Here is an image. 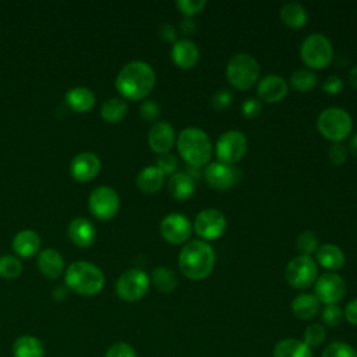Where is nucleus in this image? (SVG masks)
<instances>
[{"mask_svg": "<svg viewBox=\"0 0 357 357\" xmlns=\"http://www.w3.org/2000/svg\"><path fill=\"white\" fill-rule=\"evenodd\" d=\"M156 75L151 64L135 60L126 64L116 77V88L120 95L130 100H141L151 93Z\"/></svg>", "mask_w": 357, "mask_h": 357, "instance_id": "obj_1", "label": "nucleus"}, {"mask_svg": "<svg viewBox=\"0 0 357 357\" xmlns=\"http://www.w3.org/2000/svg\"><path fill=\"white\" fill-rule=\"evenodd\" d=\"M213 248L204 240H191L178 254L180 272L190 280L205 279L215 268Z\"/></svg>", "mask_w": 357, "mask_h": 357, "instance_id": "obj_2", "label": "nucleus"}, {"mask_svg": "<svg viewBox=\"0 0 357 357\" xmlns=\"http://www.w3.org/2000/svg\"><path fill=\"white\" fill-rule=\"evenodd\" d=\"M177 151L188 166L202 167L212 156V142L208 134L197 127H187L177 137Z\"/></svg>", "mask_w": 357, "mask_h": 357, "instance_id": "obj_3", "label": "nucleus"}, {"mask_svg": "<svg viewBox=\"0 0 357 357\" xmlns=\"http://www.w3.org/2000/svg\"><path fill=\"white\" fill-rule=\"evenodd\" d=\"M66 284L74 293L93 296L103 289L105 276L96 265L85 261H77L66 271Z\"/></svg>", "mask_w": 357, "mask_h": 357, "instance_id": "obj_4", "label": "nucleus"}, {"mask_svg": "<svg viewBox=\"0 0 357 357\" xmlns=\"http://www.w3.org/2000/svg\"><path fill=\"white\" fill-rule=\"evenodd\" d=\"M259 64L248 53L234 54L226 66V78L230 85L240 91H247L255 85L259 78Z\"/></svg>", "mask_w": 357, "mask_h": 357, "instance_id": "obj_5", "label": "nucleus"}, {"mask_svg": "<svg viewBox=\"0 0 357 357\" xmlns=\"http://www.w3.org/2000/svg\"><path fill=\"white\" fill-rule=\"evenodd\" d=\"M317 128L324 138L335 144L349 137L353 128V120L344 109L331 106L319 113L317 120Z\"/></svg>", "mask_w": 357, "mask_h": 357, "instance_id": "obj_6", "label": "nucleus"}, {"mask_svg": "<svg viewBox=\"0 0 357 357\" xmlns=\"http://www.w3.org/2000/svg\"><path fill=\"white\" fill-rule=\"evenodd\" d=\"M300 57L307 67L314 70H322L328 67L332 61V43L325 35L312 33L303 40L300 47Z\"/></svg>", "mask_w": 357, "mask_h": 357, "instance_id": "obj_7", "label": "nucleus"}, {"mask_svg": "<svg viewBox=\"0 0 357 357\" xmlns=\"http://www.w3.org/2000/svg\"><path fill=\"white\" fill-rule=\"evenodd\" d=\"M318 268L315 259L308 255H298L289 261L284 268V278L294 289H307L315 283Z\"/></svg>", "mask_w": 357, "mask_h": 357, "instance_id": "obj_8", "label": "nucleus"}, {"mask_svg": "<svg viewBox=\"0 0 357 357\" xmlns=\"http://www.w3.org/2000/svg\"><path fill=\"white\" fill-rule=\"evenodd\" d=\"M151 279L149 276L137 268H131L126 271L116 283L117 296L127 303H134L142 298L149 289Z\"/></svg>", "mask_w": 357, "mask_h": 357, "instance_id": "obj_9", "label": "nucleus"}, {"mask_svg": "<svg viewBox=\"0 0 357 357\" xmlns=\"http://www.w3.org/2000/svg\"><path fill=\"white\" fill-rule=\"evenodd\" d=\"M247 152V138L238 130L225 131L216 141L215 153L218 162L226 165H234L243 159Z\"/></svg>", "mask_w": 357, "mask_h": 357, "instance_id": "obj_10", "label": "nucleus"}, {"mask_svg": "<svg viewBox=\"0 0 357 357\" xmlns=\"http://www.w3.org/2000/svg\"><path fill=\"white\" fill-rule=\"evenodd\" d=\"M88 206L92 215L100 220H109L116 216L120 208V198L114 188L107 185L96 187L88 198Z\"/></svg>", "mask_w": 357, "mask_h": 357, "instance_id": "obj_11", "label": "nucleus"}, {"mask_svg": "<svg viewBox=\"0 0 357 357\" xmlns=\"http://www.w3.org/2000/svg\"><path fill=\"white\" fill-rule=\"evenodd\" d=\"M226 218L225 215L215 208L202 209L194 220L192 229L204 241H213L219 238L226 230Z\"/></svg>", "mask_w": 357, "mask_h": 357, "instance_id": "obj_12", "label": "nucleus"}, {"mask_svg": "<svg viewBox=\"0 0 357 357\" xmlns=\"http://www.w3.org/2000/svg\"><path fill=\"white\" fill-rule=\"evenodd\" d=\"M314 284V296L325 305L337 304L344 297L346 283L343 278L335 272L321 275Z\"/></svg>", "mask_w": 357, "mask_h": 357, "instance_id": "obj_13", "label": "nucleus"}, {"mask_svg": "<svg viewBox=\"0 0 357 357\" xmlns=\"http://www.w3.org/2000/svg\"><path fill=\"white\" fill-rule=\"evenodd\" d=\"M202 174L208 185L219 191H226L234 187L241 178V173L234 167V165H226L222 162L209 163Z\"/></svg>", "mask_w": 357, "mask_h": 357, "instance_id": "obj_14", "label": "nucleus"}, {"mask_svg": "<svg viewBox=\"0 0 357 357\" xmlns=\"http://www.w3.org/2000/svg\"><path fill=\"white\" fill-rule=\"evenodd\" d=\"M160 236L172 244H183L192 233V225L187 216L173 212L166 215L159 226Z\"/></svg>", "mask_w": 357, "mask_h": 357, "instance_id": "obj_15", "label": "nucleus"}, {"mask_svg": "<svg viewBox=\"0 0 357 357\" xmlns=\"http://www.w3.org/2000/svg\"><path fill=\"white\" fill-rule=\"evenodd\" d=\"M176 142V132L172 124L167 121L155 123L148 132V145L149 148L159 155L169 153Z\"/></svg>", "mask_w": 357, "mask_h": 357, "instance_id": "obj_16", "label": "nucleus"}, {"mask_svg": "<svg viewBox=\"0 0 357 357\" xmlns=\"http://www.w3.org/2000/svg\"><path fill=\"white\" fill-rule=\"evenodd\" d=\"M257 95L266 103L280 102L287 95V82L279 74H268L258 81Z\"/></svg>", "mask_w": 357, "mask_h": 357, "instance_id": "obj_17", "label": "nucleus"}, {"mask_svg": "<svg viewBox=\"0 0 357 357\" xmlns=\"http://www.w3.org/2000/svg\"><path fill=\"white\" fill-rule=\"evenodd\" d=\"M100 172V160L92 152L75 155L70 163V173L78 181H89Z\"/></svg>", "mask_w": 357, "mask_h": 357, "instance_id": "obj_18", "label": "nucleus"}, {"mask_svg": "<svg viewBox=\"0 0 357 357\" xmlns=\"http://www.w3.org/2000/svg\"><path fill=\"white\" fill-rule=\"evenodd\" d=\"M173 63L183 70L192 68L199 59V50L197 45L190 39H178L173 43L170 50Z\"/></svg>", "mask_w": 357, "mask_h": 357, "instance_id": "obj_19", "label": "nucleus"}, {"mask_svg": "<svg viewBox=\"0 0 357 357\" xmlns=\"http://www.w3.org/2000/svg\"><path fill=\"white\" fill-rule=\"evenodd\" d=\"M67 234L75 245H78L81 248H85V247H89L93 243L95 236H96V230L88 219L75 218L70 222V225L67 227Z\"/></svg>", "mask_w": 357, "mask_h": 357, "instance_id": "obj_20", "label": "nucleus"}, {"mask_svg": "<svg viewBox=\"0 0 357 357\" xmlns=\"http://www.w3.org/2000/svg\"><path fill=\"white\" fill-rule=\"evenodd\" d=\"M315 262L324 269L333 272L344 265V252L336 244L326 243L319 245L315 251Z\"/></svg>", "mask_w": 357, "mask_h": 357, "instance_id": "obj_21", "label": "nucleus"}, {"mask_svg": "<svg viewBox=\"0 0 357 357\" xmlns=\"http://www.w3.org/2000/svg\"><path fill=\"white\" fill-rule=\"evenodd\" d=\"M167 191L174 199L185 201L192 197L195 191V181L185 172L174 173L167 181Z\"/></svg>", "mask_w": 357, "mask_h": 357, "instance_id": "obj_22", "label": "nucleus"}, {"mask_svg": "<svg viewBox=\"0 0 357 357\" xmlns=\"http://www.w3.org/2000/svg\"><path fill=\"white\" fill-rule=\"evenodd\" d=\"M38 268L46 278L57 279L64 271V259L59 251L46 248L38 257Z\"/></svg>", "mask_w": 357, "mask_h": 357, "instance_id": "obj_23", "label": "nucleus"}, {"mask_svg": "<svg viewBox=\"0 0 357 357\" xmlns=\"http://www.w3.org/2000/svg\"><path fill=\"white\" fill-rule=\"evenodd\" d=\"M40 247V237L33 230H21L13 238V250L22 258H31Z\"/></svg>", "mask_w": 357, "mask_h": 357, "instance_id": "obj_24", "label": "nucleus"}, {"mask_svg": "<svg viewBox=\"0 0 357 357\" xmlns=\"http://www.w3.org/2000/svg\"><path fill=\"white\" fill-rule=\"evenodd\" d=\"M66 102L71 110L85 113L95 105V95L89 88L74 86L66 93Z\"/></svg>", "mask_w": 357, "mask_h": 357, "instance_id": "obj_25", "label": "nucleus"}, {"mask_svg": "<svg viewBox=\"0 0 357 357\" xmlns=\"http://www.w3.org/2000/svg\"><path fill=\"white\" fill-rule=\"evenodd\" d=\"M165 183V174L156 166L144 167L137 176V185L145 194L158 192Z\"/></svg>", "mask_w": 357, "mask_h": 357, "instance_id": "obj_26", "label": "nucleus"}, {"mask_svg": "<svg viewBox=\"0 0 357 357\" xmlns=\"http://www.w3.org/2000/svg\"><path fill=\"white\" fill-rule=\"evenodd\" d=\"M13 356L14 357H43L45 347L42 342L31 335L20 336L13 343Z\"/></svg>", "mask_w": 357, "mask_h": 357, "instance_id": "obj_27", "label": "nucleus"}, {"mask_svg": "<svg viewBox=\"0 0 357 357\" xmlns=\"http://www.w3.org/2000/svg\"><path fill=\"white\" fill-rule=\"evenodd\" d=\"M273 357H312V351L303 340L287 337L276 343Z\"/></svg>", "mask_w": 357, "mask_h": 357, "instance_id": "obj_28", "label": "nucleus"}, {"mask_svg": "<svg viewBox=\"0 0 357 357\" xmlns=\"http://www.w3.org/2000/svg\"><path fill=\"white\" fill-rule=\"evenodd\" d=\"M291 311L300 319H311L319 311V301L314 294L301 293L293 298Z\"/></svg>", "mask_w": 357, "mask_h": 357, "instance_id": "obj_29", "label": "nucleus"}, {"mask_svg": "<svg viewBox=\"0 0 357 357\" xmlns=\"http://www.w3.org/2000/svg\"><path fill=\"white\" fill-rule=\"evenodd\" d=\"M307 18L308 15L305 8L298 3H294V1L286 3L280 8V20L289 28H293V29L303 28L307 24Z\"/></svg>", "mask_w": 357, "mask_h": 357, "instance_id": "obj_30", "label": "nucleus"}, {"mask_svg": "<svg viewBox=\"0 0 357 357\" xmlns=\"http://www.w3.org/2000/svg\"><path fill=\"white\" fill-rule=\"evenodd\" d=\"M127 103L120 98H110L103 102L100 116L107 123H119L127 116Z\"/></svg>", "mask_w": 357, "mask_h": 357, "instance_id": "obj_31", "label": "nucleus"}, {"mask_svg": "<svg viewBox=\"0 0 357 357\" xmlns=\"http://www.w3.org/2000/svg\"><path fill=\"white\" fill-rule=\"evenodd\" d=\"M151 280L153 283V286L165 293H169L172 290H174V287L177 286V276L174 273V271H172L167 266H158L152 271L151 275Z\"/></svg>", "mask_w": 357, "mask_h": 357, "instance_id": "obj_32", "label": "nucleus"}, {"mask_svg": "<svg viewBox=\"0 0 357 357\" xmlns=\"http://www.w3.org/2000/svg\"><path fill=\"white\" fill-rule=\"evenodd\" d=\"M317 82H318V78L315 73L307 68L296 70L290 75V85L297 92H310L311 89L315 88Z\"/></svg>", "mask_w": 357, "mask_h": 357, "instance_id": "obj_33", "label": "nucleus"}, {"mask_svg": "<svg viewBox=\"0 0 357 357\" xmlns=\"http://www.w3.org/2000/svg\"><path fill=\"white\" fill-rule=\"evenodd\" d=\"M296 248L300 251V255L311 257L312 252L318 250V238L314 231L304 230L296 238Z\"/></svg>", "mask_w": 357, "mask_h": 357, "instance_id": "obj_34", "label": "nucleus"}, {"mask_svg": "<svg viewBox=\"0 0 357 357\" xmlns=\"http://www.w3.org/2000/svg\"><path fill=\"white\" fill-rule=\"evenodd\" d=\"M22 272V264L18 258L11 255L0 257V276L3 279H15Z\"/></svg>", "mask_w": 357, "mask_h": 357, "instance_id": "obj_35", "label": "nucleus"}, {"mask_svg": "<svg viewBox=\"0 0 357 357\" xmlns=\"http://www.w3.org/2000/svg\"><path fill=\"white\" fill-rule=\"evenodd\" d=\"M326 337V331L321 324H311L305 328L303 335V342L308 347H318L324 343Z\"/></svg>", "mask_w": 357, "mask_h": 357, "instance_id": "obj_36", "label": "nucleus"}, {"mask_svg": "<svg viewBox=\"0 0 357 357\" xmlns=\"http://www.w3.org/2000/svg\"><path fill=\"white\" fill-rule=\"evenodd\" d=\"M322 357H357V351L344 342H332L325 347Z\"/></svg>", "mask_w": 357, "mask_h": 357, "instance_id": "obj_37", "label": "nucleus"}, {"mask_svg": "<svg viewBox=\"0 0 357 357\" xmlns=\"http://www.w3.org/2000/svg\"><path fill=\"white\" fill-rule=\"evenodd\" d=\"M321 317H322V322L326 326H337L343 321L344 315H343V310L337 304H329V305H325Z\"/></svg>", "mask_w": 357, "mask_h": 357, "instance_id": "obj_38", "label": "nucleus"}, {"mask_svg": "<svg viewBox=\"0 0 357 357\" xmlns=\"http://www.w3.org/2000/svg\"><path fill=\"white\" fill-rule=\"evenodd\" d=\"M205 6H206L205 0H178L176 3V7L178 8V11L187 18H191L192 15L201 13Z\"/></svg>", "mask_w": 357, "mask_h": 357, "instance_id": "obj_39", "label": "nucleus"}, {"mask_svg": "<svg viewBox=\"0 0 357 357\" xmlns=\"http://www.w3.org/2000/svg\"><path fill=\"white\" fill-rule=\"evenodd\" d=\"M165 176L166 174H174L177 166H178V160L174 155L172 153H163L159 155L156 159V165H155Z\"/></svg>", "mask_w": 357, "mask_h": 357, "instance_id": "obj_40", "label": "nucleus"}, {"mask_svg": "<svg viewBox=\"0 0 357 357\" xmlns=\"http://www.w3.org/2000/svg\"><path fill=\"white\" fill-rule=\"evenodd\" d=\"M231 102H233V93L225 88L220 91H216L212 96V106L218 112L226 110L231 105Z\"/></svg>", "mask_w": 357, "mask_h": 357, "instance_id": "obj_41", "label": "nucleus"}, {"mask_svg": "<svg viewBox=\"0 0 357 357\" xmlns=\"http://www.w3.org/2000/svg\"><path fill=\"white\" fill-rule=\"evenodd\" d=\"M328 159L332 165L335 166H340L346 162L347 159V149L344 148V145H342L340 142H335L329 146L328 149Z\"/></svg>", "mask_w": 357, "mask_h": 357, "instance_id": "obj_42", "label": "nucleus"}, {"mask_svg": "<svg viewBox=\"0 0 357 357\" xmlns=\"http://www.w3.org/2000/svg\"><path fill=\"white\" fill-rule=\"evenodd\" d=\"M139 114L146 121H155L160 114V107L155 100H145L139 106Z\"/></svg>", "mask_w": 357, "mask_h": 357, "instance_id": "obj_43", "label": "nucleus"}, {"mask_svg": "<svg viewBox=\"0 0 357 357\" xmlns=\"http://www.w3.org/2000/svg\"><path fill=\"white\" fill-rule=\"evenodd\" d=\"M105 357H137L135 350L128 343H116L106 351Z\"/></svg>", "mask_w": 357, "mask_h": 357, "instance_id": "obj_44", "label": "nucleus"}, {"mask_svg": "<svg viewBox=\"0 0 357 357\" xmlns=\"http://www.w3.org/2000/svg\"><path fill=\"white\" fill-rule=\"evenodd\" d=\"M262 110V103L259 99L257 98H248L243 102L241 105V113L247 117V119H254L257 117Z\"/></svg>", "mask_w": 357, "mask_h": 357, "instance_id": "obj_45", "label": "nucleus"}, {"mask_svg": "<svg viewBox=\"0 0 357 357\" xmlns=\"http://www.w3.org/2000/svg\"><path fill=\"white\" fill-rule=\"evenodd\" d=\"M343 88V81L337 77V75H331L328 77L324 84H322V91L325 93H329V95H336L342 91Z\"/></svg>", "mask_w": 357, "mask_h": 357, "instance_id": "obj_46", "label": "nucleus"}, {"mask_svg": "<svg viewBox=\"0 0 357 357\" xmlns=\"http://www.w3.org/2000/svg\"><path fill=\"white\" fill-rule=\"evenodd\" d=\"M158 36L165 43H174L177 40V31L172 24H163L158 29Z\"/></svg>", "mask_w": 357, "mask_h": 357, "instance_id": "obj_47", "label": "nucleus"}, {"mask_svg": "<svg viewBox=\"0 0 357 357\" xmlns=\"http://www.w3.org/2000/svg\"><path fill=\"white\" fill-rule=\"evenodd\" d=\"M343 315H344V318H346V321H347L349 324L357 325V298L351 300V301L346 305V308H344V311H343Z\"/></svg>", "mask_w": 357, "mask_h": 357, "instance_id": "obj_48", "label": "nucleus"}, {"mask_svg": "<svg viewBox=\"0 0 357 357\" xmlns=\"http://www.w3.org/2000/svg\"><path fill=\"white\" fill-rule=\"evenodd\" d=\"M180 31L181 33L184 35H192L194 31H195V22L191 20V18H184L181 22H180Z\"/></svg>", "mask_w": 357, "mask_h": 357, "instance_id": "obj_49", "label": "nucleus"}, {"mask_svg": "<svg viewBox=\"0 0 357 357\" xmlns=\"http://www.w3.org/2000/svg\"><path fill=\"white\" fill-rule=\"evenodd\" d=\"M349 82L351 84V86L354 89H357V66H354L350 71H349Z\"/></svg>", "mask_w": 357, "mask_h": 357, "instance_id": "obj_50", "label": "nucleus"}, {"mask_svg": "<svg viewBox=\"0 0 357 357\" xmlns=\"http://www.w3.org/2000/svg\"><path fill=\"white\" fill-rule=\"evenodd\" d=\"M350 151H351V153L354 155V156H357V134L356 135H353L351 137V139H350Z\"/></svg>", "mask_w": 357, "mask_h": 357, "instance_id": "obj_51", "label": "nucleus"}]
</instances>
